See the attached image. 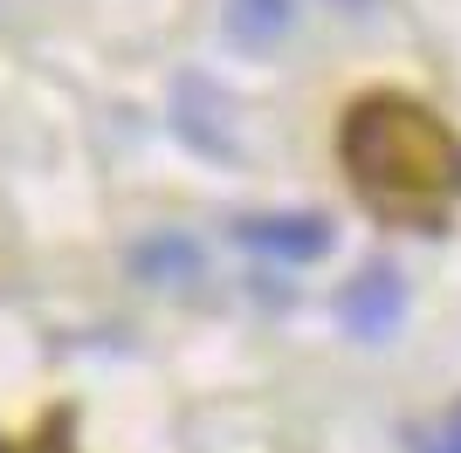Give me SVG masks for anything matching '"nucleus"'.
<instances>
[{
    "instance_id": "obj_3",
    "label": "nucleus",
    "mask_w": 461,
    "mask_h": 453,
    "mask_svg": "<svg viewBox=\"0 0 461 453\" xmlns=\"http://www.w3.org/2000/svg\"><path fill=\"white\" fill-rule=\"evenodd\" d=\"M234 234L255 254H269V262H317V254H330L324 213H249V220H234Z\"/></svg>"
},
{
    "instance_id": "obj_6",
    "label": "nucleus",
    "mask_w": 461,
    "mask_h": 453,
    "mask_svg": "<svg viewBox=\"0 0 461 453\" xmlns=\"http://www.w3.org/2000/svg\"><path fill=\"white\" fill-rule=\"evenodd\" d=\"M420 453H461V405L441 419V426H434V440H427Z\"/></svg>"
},
{
    "instance_id": "obj_5",
    "label": "nucleus",
    "mask_w": 461,
    "mask_h": 453,
    "mask_svg": "<svg viewBox=\"0 0 461 453\" xmlns=\"http://www.w3.org/2000/svg\"><path fill=\"white\" fill-rule=\"evenodd\" d=\"M289 21H296L289 0H228V28L249 41V49H269L276 35H289Z\"/></svg>"
},
{
    "instance_id": "obj_1",
    "label": "nucleus",
    "mask_w": 461,
    "mask_h": 453,
    "mask_svg": "<svg viewBox=\"0 0 461 453\" xmlns=\"http://www.w3.org/2000/svg\"><path fill=\"white\" fill-rule=\"evenodd\" d=\"M338 158L358 200L393 226L434 234L461 200V138L413 96H358L338 131Z\"/></svg>"
},
{
    "instance_id": "obj_2",
    "label": "nucleus",
    "mask_w": 461,
    "mask_h": 453,
    "mask_svg": "<svg viewBox=\"0 0 461 453\" xmlns=\"http://www.w3.org/2000/svg\"><path fill=\"white\" fill-rule=\"evenodd\" d=\"M338 316H345V330L358 343H385L393 330H400L406 316V282H400V268H358L345 282V296H338Z\"/></svg>"
},
{
    "instance_id": "obj_4",
    "label": "nucleus",
    "mask_w": 461,
    "mask_h": 453,
    "mask_svg": "<svg viewBox=\"0 0 461 453\" xmlns=\"http://www.w3.org/2000/svg\"><path fill=\"white\" fill-rule=\"evenodd\" d=\"M138 275L145 282H193L200 275V247L186 234H158V241L138 247Z\"/></svg>"
}]
</instances>
